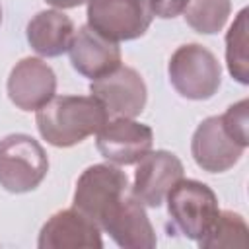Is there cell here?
<instances>
[{
  "label": "cell",
  "mask_w": 249,
  "mask_h": 249,
  "mask_svg": "<svg viewBox=\"0 0 249 249\" xmlns=\"http://www.w3.org/2000/svg\"><path fill=\"white\" fill-rule=\"evenodd\" d=\"M97 152L115 165H132L144 158L154 144V130L126 117H115L107 121L97 132Z\"/></svg>",
  "instance_id": "8"
},
{
  "label": "cell",
  "mask_w": 249,
  "mask_h": 249,
  "mask_svg": "<svg viewBox=\"0 0 249 249\" xmlns=\"http://www.w3.org/2000/svg\"><path fill=\"white\" fill-rule=\"evenodd\" d=\"M47 4L58 8V10H66V8H78V6H84L88 4L89 0H45Z\"/></svg>",
  "instance_id": "21"
},
{
  "label": "cell",
  "mask_w": 249,
  "mask_h": 249,
  "mask_svg": "<svg viewBox=\"0 0 249 249\" xmlns=\"http://www.w3.org/2000/svg\"><path fill=\"white\" fill-rule=\"evenodd\" d=\"M89 91L107 109L109 115L126 119L138 117L144 111L148 99L146 82L140 72L123 64L113 72L91 80Z\"/></svg>",
  "instance_id": "7"
},
{
  "label": "cell",
  "mask_w": 249,
  "mask_h": 249,
  "mask_svg": "<svg viewBox=\"0 0 249 249\" xmlns=\"http://www.w3.org/2000/svg\"><path fill=\"white\" fill-rule=\"evenodd\" d=\"M74 33V21L60 10H41L29 19L25 27L31 49L47 58L68 53Z\"/></svg>",
  "instance_id": "14"
},
{
  "label": "cell",
  "mask_w": 249,
  "mask_h": 249,
  "mask_svg": "<svg viewBox=\"0 0 249 249\" xmlns=\"http://www.w3.org/2000/svg\"><path fill=\"white\" fill-rule=\"evenodd\" d=\"M6 91L18 109L37 111L51 97H54L56 76L43 58L25 56L10 70Z\"/></svg>",
  "instance_id": "11"
},
{
  "label": "cell",
  "mask_w": 249,
  "mask_h": 249,
  "mask_svg": "<svg viewBox=\"0 0 249 249\" xmlns=\"http://www.w3.org/2000/svg\"><path fill=\"white\" fill-rule=\"evenodd\" d=\"M230 14L231 0H191L183 12V18L196 33L214 35L222 31Z\"/></svg>",
  "instance_id": "18"
},
{
  "label": "cell",
  "mask_w": 249,
  "mask_h": 249,
  "mask_svg": "<svg viewBox=\"0 0 249 249\" xmlns=\"http://www.w3.org/2000/svg\"><path fill=\"white\" fill-rule=\"evenodd\" d=\"M202 249H220V247H249V228L241 214L231 210H220L210 231L196 241Z\"/></svg>",
  "instance_id": "16"
},
{
  "label": "cell",
  "mask_w": 249,
  "mask_h": 249,
  "mask_svg": "<svg viewBox=\"0 0 249 249\" xmlns=\"http://www.w3.org/2000/svg\"><path fill=\"white\" fill-rule=\"evenodd\" d=\"M247 14L243 8L226 33V64L231 78L243 86L249 84V54H247Z\"/></svg>",
  "instance_id": "17"
},
{
  "label": "cell",
  "mask_w": 249,
  "mask_h": 249,
  "mask_svg": "<svg viewBox=\"0 0 249 249\" xmlns=\"http://www.w3.org/2000/svg\"><path fill=\"white\" fill-rule=\"evenodd\" d=\"M86 16L93 31L115 43L142 37L154 19L150 0H89Z\"/></svg>",
  "instance_id": "6"
},
{
  "label": "cell",
  "mask_w": 249,
  "mask_h": 249,
  "mask_svg": "<svg viewBox=\"0 0 249 249\" xmlns=\"http://www.w3.org/2000/svg\"><path fill=\"white\" fill-rule=\"evenodd\" d=\"M226 132L243 148L249 146V99H241L220 115Z\"/></svg>",
  "instance_id": "19"
},
{
  "label": "cell",
  "mask_w": 249,
  "mask_h": 249,
  "mask_svg": "<svg viewBox=\"0 0 249 249\" xmlns=\"http://www.w3.org/2000/svg\"><path fill=\"white\" fill-rule=\"evenodd\" d=\"M167 76L173 89L193 101L210 99L222 84V66L212 51L198 43L175 49L167 62Z\"/></svg>",
  "instance_id": "3"
},
{
  "label": "cell",
  "mask_w": 249,
  "mask_h": 249,
  "mask_svg": "<svg viewBox=\"0 0 249 249\" xmlns=\"http://www.w3.org/2000/svg\"><path fill=\"white\" fill-rule=\"evenodd\" d=\"M189 2L191 0H150V8L154 16L161 19H171L183 14Z\"/></svg>",
  "instance_id": "20"
},
{
  "label": "cell",
  "mask_w": 249,
  "mask_h": 249,
  "mask_svg": "<svg viewBox=\"0 0 249 249\" xmlns=\"http://www.w3.org/2000/svg\"><path fill=\"white\" fill-rule=\"evenodd\" d=\"M0 23H2V6H0Z\"/></svg>",
  "instance_id": "22"
},
{
  "label": "cell",
  "mask_w": 249,
  "mask_h": 249,
  "mask_svg": "<svg viewBox=\"0 0 249 249\" xmlns=\"http://www.w3.org/2000/svg\"><path fill=\"white\" fill-rule=\"evenodd\" d=\"M35 113L39 134L54 148L76 146L109 121L107 109L93 95H54Z\"/></svg>",
  "instance_id": "1"
},
{
  "label": "cell",
  "mask_w": 249,
  "mask_h": 249,
  "mask_svg": "<svg viewBox=\"0 0 249 249\" xmlns=\"http://www.w3.org/2000/svg\"><path fill=\"white\" fill-rule=\"evenodd\" d=\"M49 171L45 148L29 134H8L0 140V187L21 195L37 189Z\"/></svg>",
  "instance_id": "5"
},
{
  "label": "cell",
  "mask_w": 249,
  "mask_h": 249,
  "mask_svg": "<svg viewBox=\"0 0 249 249\" xmlns=\"http://www.w3.org/2000/svg\"><path fill=\"white\" fill-rule=\"evenodd\" d=\"M165 202L173 226L193 241H200L220 214L216 193L196 179H179L167 193Z\"/></svg>",
  "instance_id": "4"
},
{
  "label": "cell",
  "mask_w": 249,
  "mask_h": 249,
  "mask_svg": "<svg viewBox=\"0 0 249 249\" xmlns=\"http://www.w3.org/2000/svg\"><path fill=\"white\" fill-rule=\"evenodd\" d=\"M68 54L72 68L89 80H97L113 72L123 60L119 43L99 35L89 25H82L74 33Z\"/></svg>",
  "instance_id": "13"
},
{
  "label": "cell",
  "mask_w": 249,
  "mask_h": 249,
  "mask_svg": "<svg viewBox=\"0 0 249 249\" xmlns=\"http://www.w3.org/2000/svg\"><path fill=\"white\" fill-rule=\"evenodd\" d=\"M183 163L173 152L150 150L144 158L136 161L130 191L144 206L158 208L163 204L173 185L183 179Z\"/></svg>",
  "instance_id": "9"
},
{
  "label": "cell",
  "mask_w": 249,
  "mask_h": 249,
  "mask_svg": "<svg viewBox=\"0 0 249 249\" xmlns=\"http://www.w3.org/2000/svg\"><path fill=\"white\" fill-rule=\"evenodd\" d=\"M130 196L132 191L123 169L113 163H93L78 177L72 204L101 231H107L124 210Z\"/></svg>",
  "instance_id": "2"
},
{
  "label": "cell",
  "mask_w": 249,
  "mask_h": 249,
  "mask_svg": "<svg viewBox=\"0 0 249 249\" xmlns=\"http://www.w3.org/2000/svg\"><path fill=\"white\" fill-rule=\"evenodd\" d=\"M111 239L124 249H152L158 243L156 230L146 214L144 204L132 195L119 218L109 226Z\"/></svg>",
  "instance_id": "15"
},
{
  "label": "cell",
  "mask_w": 249,
  "mask_h": 249,
  "mask_svg": "<svg viewBox=\"0 0 249 249\" xmlns=\"http://www.w3.org/2000/svg\"><path fill=\"white\" fill-rule=\"evenodd\" d=\"M245 148L237 144L224 128L220 115L206 117L193 132L191 156L195 163L208 173H224L231 169L243 156Z\"/></svg>",
  "instance_id": "10"
},
{
  "label": "cell",
  "mask_w": 249,
  "mask_h": 249,
  "mask_svg": "<svg viewBox=\"0 0 249 249\" xmlns=\"http://www.w3.org/2000/svg\"><path fill=\"white\" fill-rule=\"evenodd\" d=\"M39 249H101V230L80 210L64 208L54 212L41 228Z\"/></svg>",
  "instance_id": "12"
}]
</instances>
